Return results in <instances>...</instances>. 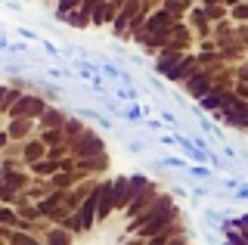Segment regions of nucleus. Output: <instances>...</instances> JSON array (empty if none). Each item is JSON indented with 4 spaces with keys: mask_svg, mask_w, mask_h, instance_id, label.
<instances>
[{
    "mask_svg": "<svg viewBox=\"0 0 248 245\" xmlns=\"http://www.w3.org/2000/svg\"><path fill=\"white\" fill-rule=\"evenodd\" d=\"M220 3H230V6H236V3H242V0H220Z\"/></svg>",
    "mask_w": 248,
    "mask_h": 245,
    "instance_id": "obj_26",
    "label": "nucleus"
},
{
    "mask_svg": "<svg viewBox=\"0 0 248 245\" xmlns=\"http://www.w3.org/2000/svg\"><path fill=\"white\" fill-rule=\"evenodd\" d=\"M127 149L134 152V155H140V152H143V143H127Z\"/></svg>",
    "mask_w": 248,
    "mask_h": 245,
    "instance_id": "obj_23",
    "label": "nucleus"
},
{
    "mask_svg": "<svg viewBox=\"0 0 248 245\" xmlns=\"http://www.w3.org/2000/svg\"><path fill=\"white\" fill-rule=\"evenodd\" d=\"M99 152H106V143L99 140V134H93V131H84L72 143V155L75 158H90V155H99Z\"/></svg>",
    "mask_w": 248,
    "mask_h": 245,
    "instance_id": "obj_2",
    "label": "nucleus"
},
{
    "mask_svg": "<svg viewBox=\"0 0 248 245\" xmlns=\"http://www.w3.org/2000/svg\"><path fill=\"white\" fill-rule=\"evenodd\" d=\"M189 171L196 174V177H211V171H208V168H192V165H189Z\"/></svg>",
    "mask_w": 248,
    "mask_h": 245,
    "instance_id": "obj_21",
    "label": "nucleus"
},
{
    "mask_svg": "<svg viewBox=\"0 0 248 245\" xmlns=\"http://www.w3.org/2000/svg\"><path fill=\"white\" fill-rule=\"evenodd\" d=\"M50 245H68V233L65 230H50Z\"/></svg>",
    "mask_w": 248,
    "mask_h": 245,
    "instance_id": "obj_15",
    "label": "nucleus"
},
{
    "mask_svg": "<svg viewBox=\"0 0 248 245\" xmlns=\"http://www.w3.org/2000/svg\"><path fill=\"white\" fill-rule=\"evenodd\" d=\"M161 165H165V168H189V165L183 162V158H177V155H168V158H165Z\"/></svg>",
    "mask_w": 248,
    "mask_h": 245,
    "instance_id": "obj_17",
    "label": "nucleus"
},
{
    "mask_svg": "<svg viewBox=\"0 0 248 245\" xmlns=\"http://www.w3.org/2000/svg\"><path fill=\"white\" fill-rule=\"evenodd\" d=\"M65 19H68V25H72V28H75V25H78V28L90 25V16H87V13H84V10H72V13H68Z\"/></svg>",
    "mask_w": 248,
    "mask_h": 245,
    "instance_id": "obj_11",
    "label": "nucleus"
},
{
    "mask_svg": "<svg viewBox=\"0 0 248 245\" xmlns=\"http://www.w3.org/2000/svg\"><path fill=\"white\" fill-rule=\"evenodd\" d=\"M13 245H34L31 236H22V233H13Z\"/></svg>",
    "mask_w": 248,
    "mask_h": 245,
    "instance_id": "obj_19",
    "label": "nucleus"
},
{
    "mask_svg": "<svg viewBox=\"0 0 248 245\" xmlns=\"http://www.w3.org/2000/svg\"><path fill=\"white\" fill-rule=\"evenodd\" d=\"M65 134H68V137H75V140H78V137L84 134V124H81L78 118H68V121H65Z\"/></svg>",
    "mask_w": 248,
    "mask_h": 245,
    "instance_id": "obj_14",
    "label": "nucleus"
},
{
    "mask_svg": "<svg viewBox=\"0 0 248 245\" xmlns=\"http://www.w3.org/2000/svg\"><path fill=\"white\" fill-rule=\"evenodd\" d=\"M170 230H174V224H170L168 230H161V233L149 236V242H146V245H168V242H170Z\"/></svg>",
    "mask_w": 248,
    "mask_h": 245,
    "instance_id": "obj_13",
    "label": "nucleus"
},
{
    "mask_svg": "<svg viewBox=\"0 0 248 245\" xmlns=\"http://www.w3.org/2000/svg\"><path fill=\"white\" fill-rule=\"evenodd\" d=\"M22 158H25V165L41 162V158H46V146H44V143H37V140H31V143L22 146Z\"/></svg>",
    "mask_w": 248,
    "mask_h": 245,
    "instance_id": "obj_7",
    "label": "nucleus"
},
{
    "mask_svg": "<svg viewBox=\"0 0 248 245\" xmlns=\"http://www.w3.org/2000/svg\"><path fill=\"white\" fill-rule=\"evenodd\" d=\"M31 131V118H13V124H10V140H22V137H28Z\"/></svg>",
    "mask_w": 248,
    "mask_h": 245,
    "instance_id": "obj_9",
    "label": "nucleus"
},
{
    "mask_svg": "<svg viewBox=\"0 0 248 245\" xmlns=\"http://www.w3.org/2000/svg\"><path fill=\"white\" fill-rule=\"evenodd\" d=\"M196 72H199V59H196V56H186V53H183V59H180L177 65H170L165 75H168V81H189Z\"/></svg>",
    "mask_w": 248,
    "mask_h": 245,
    "instance_id": "obj_3",
    "label": "nucleus"
},
{
    "mask_svg": "<svg viewBox=\"0 0 248 245\" xmlns=\"http://www.w3.org/2000/svg\"><path fill=\"white\" fill-rule=\"evenodd\" d=\"M232 16H236V19H248V6H245V0L232 6Z\"/></svg>",
    "mask_w": 248,
    "mask_h": 245,
    "instance_id": "obj_18",
    "label": "nucleus"
},
{
    "mask_svg": "<svg viewBox=\"0 0 248 245\" xmlns=\"http://www.w3.org/2000/svg\"><path fill=\"white\" fill-rule=\"evenodd\" d=\"M65 115H62L59 109H46L44 115H41V127L44 131H56V127H65Z\"/></svg>",
    "mask_w": 248,
    "mask_h": 245,
    "instance_id": "obj_8",
    "label": "nucleus"
},
{
    "mask_svg": "<svg viewBox=\"0 0 248 245\" xmlns=\"http://www.w3.org/2000/svg\"><path fill=\"white\" fill-rule=\"evenodd\" d=\"M0 112H6V87H0Z\"/></svg>",
    "mask_w": 248,
    "mask_h": 245,
    "instance_id": "obj_22",
    "label": "nucleus"
},
{
    "mask_svg": "<svg viewBox=\"0 0 248 245\" xmlns=\"http://www.w3.org/2000/svg\"><path fill=\"white\" fill-rule=\"evenodd\" d=\"M174 220H177V205H174V199H170V196H158L143 214H137V217L130 220L127 233H137L140 239H149V236L161 233V230H168Z\"/></svg>",
    "mask_w": 248,
    "mask_h": 245,
    "instance_id": "obj_1",
    "label": "nucleus"
},
{
    "mask_svg": "<svg viewBox=\"0 0 248 245\" xmlns=\"http://www.w3.org/2000/svg\"><path fill=\"white\" fill-rule=\"evenodd\" d=\"M112 205L115 211H124L130 205V177H112Z\"/></svg>",
    "mask_w": 248,
    "mask_h": 245,
    "instance_id": "obj_4",
    "label": "nucleus"
},
{
    "mask_svg": "<svg viewBox=\"0 0 248 245\" xmlns=\"http://www.w3.org/2000/svg\"><path fill=\"white\" fill-rule=\"evenodd\" d=\"M6 140H10V134H6V131H0V149L6 146Z\"/></svg>",
    "mask_w": 248,
    "mask_h": 245,
    "instance_id": "obj_25",
    "label": "nucleus"
},
{
    "mask_svg": "<svg viewBox=\"0 0 248 245\" xmlns=\"http://www.w3.org/2000/svg\"><path fill=\"white\" fill-rule=\"evenodd\" d=\"M155 199H158V189H155V183H149V186H146V189H143V193H140V196L134 199V202H130V205H127V217H130V220H134V217H137V214H143L146 208H149V205L155 202Z\"/></svg>",
    "mask_w": 248,
    "mask_h": 245,
    "instance_id": "obj_5",
    "label": "nucleus"
},
{
    "mask_svg": "<svg viewBox=\"0 0 248 245\" xmlns=\"http://www.w3.org/2000/svg\"><path fill=\"white\" fill-rule=\"evenodd\" d=\"M121 115H124V118H130V121H137L140 115H143V109H137V106H130V109H124Z\"/></svg>",
    "mask_w": 248,
    "mask_h": 245,
    "instance_id": "obj_20",
    "label": "nucleus"
},
{
    "mask_svg": "<svg viewBox=\"0 0 248 245\" xmlns=\"http://www.w3.org/2000/svg\"><path fill=\"white\" fill-rule=\"evenodd\" d=\"M0 220H3V224H13V227H19V217H16L13 211H6V208H0Z\"/></svg>",
    "mask_w": 248,
    "mask_h": 245,
    "instance_id": "obj_16",
    "label": "nucleus"
},
{
    "mask_svg": "<svg viewBox=\"0 0 248 245\" xmlns=\"http://www.w3.org/2000/svg\"><path fill=\"white\" fill-rule=\"evenodd\" d=\"M189 19H192V25L199 28V34L208 31V13L205 10H189Z\"/></svg>",
    "mask_w": 248,
    "mask_h": 245,
    "instance_id": "obj_10",
    "label": "nucleus"
},
{
    "mask_svg": "<svg viewBox=\"0 0 248 245\" xmlns=\"http://www.w3.org/2000/svg\"><path fill=\"white\" fill-rule=\"evenodd\" d=\"M118 96H124V99H137V93H134V90H130V87H127V90H121Z\"/></svg>",
    "mask_w": 248,
    "mask_h": 245,
    "instance_id": "obj_24",
    "label": "nucleus"
},
{
    "mask_svg": "<svg viewBox=\"0 0 248 245\" xmlns=\"http://www.w3.org/2000/svg\"><path fill=\"white\" fill-rule=\"evenodd\" d=\"M186 90H189L196 99H202L205 93H211V75H205V72H196L189 81H186Z\"/></svg>",
    "mask_w": 248,
    "mask_h": 245,
    "instance_id": "obj_6",
    "label": "nucleus"
},
{
    "mask_svg": "<svg viewBox=\"0 0 248 245\" xmlns=\"http://www.w3.org/2000/svg\"><path fill=\"white\" fill-rule=\"evenodd\" d=\"M78 6H81V0H59V3H56V16L65 19L72 10H78Z\"/></svg>",
    "mask_w": 248,
    "mask_h": 245,
    "instance_id": "obj_12",
    "label": "nucleus"
}]
</instances>
